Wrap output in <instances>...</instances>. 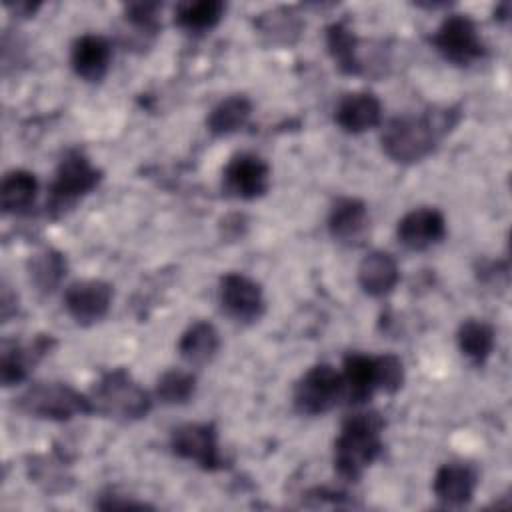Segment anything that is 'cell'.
<instances>
[{
	"label": "cell",
	"mask_w": 512,
	"mask_h": 512,
	"mask_svg": "<svg viewBox=\"0 0 512 512\" xmlns=\"http://www.w3.org/2000/svg\"><path fill=\"white\" fill-rule=\"evenodd\" d=\"M328 228L334 240L348 246L360 244L368 232L366 204L358 198L336 200L328 216Z\"/></svg>",
	"instance_id": "e0dca14e"
},
{
	"label": "cell",
	"mask_w": 512,
	"mask_h": 512,
	"mask_svg": "<svg viewBox=\"0 0 512 512\" xmlns=\"http://www.w3.org/2000/svg\"><path fill=\"white\" fill-rule=\"evenodd\" d=\"M478 484V474L470 464L448 462L442 464L434 476L432 490L446 506H464L472 500Z\"/></svg>",
	"instance_id": "5bb4252c"
},
{
	"label": "cell",
	"mask_w": 512,
	"mask_h": 512,
	"mask_svg": "<svg viewBox=\"0 0 512 512\" xmlns=\"http://www.w3.org/2000/svg\"><path fill=\"white\" fill-rule=\"evenodd\" d=\"M250 112H252V102L242 94H234V96H228L226 100L218 102L210 110V114L206 118V126L212 134L226 136V134L240 130L248 122Z\"/></svg>",
	"instance_id": "603a6c76"
},
{
	"label": "cell",
	"mask_w": 512,
	"mask_h": 512,
	"mask_svg": "<svg viewBox=\"0 0 512 512\" xmlns=\"http://www.w3.org/2000/svg\"><path fill=\"white\" fill-rule=\"evenodd\" d=\"M54 346V338L38 336L30 346H22L16 340H4L2 342V354H0V380L4 386L20 384L28 370Z\"/></svg>",
	"instance_id": "4fadbf2b"
},
{
	"label": "cell",
	"mask_w": 512,
	"mask_h": 512,
	"mask_svg": "<svg viewBox=\"0 0 512 512\" xmlns=\"http://www.w3.org/2000/svg\"><path fill=\"white\" fill-rule=\"evenodd\" d=\"M112 286L104 280H78L64 292V306L78 324H94L102 320L112 304Z\"/></svg>",
	"instance_id": "8fae6325"
},
{
	"label": "cell",
	"mask_w": 512,
	"mask_h": 512,
	"mask_svg": "<svg viewBox=\"0 0 512 512\" xmlns=\"http://www.w3.org/2000/svg\"><path fill=\"white\" fill-rule=\"evenodd\" d=\"M38 192V180L28 170H12L2 178L0 186V204L6 214L26 212Z\"/></svg>",
	"instance_id": "44dd1931"
},
{
	"label": "cell",
	"mask_w": 512,
	"mask_h": 512,
	"mask_svg": "<svg viewBox=\"0 0 512 512\" xmlns=\"http://www.w3.org/2000/svg\"><path fill=\"white\" fill-rule=\"evenodd\" d=\"M384 422L378 412L352 414L334 442V468L342 480L356 482L382 452Z\"/></svg>",
	"instance_id": "7a4b0ae2"
},
{
	"label": "cell",
	"mask_w": 512,
	"mask_h": 512,
	"mask_svg": "<svg viewBox=\"0 0 512 512\" xmlns=\"http://www.w3.org/2000/svg\"><path fill=\"white\" fill-rule=\"evenodd\" d=\"M110 60H112V48L104 36L84 34L72 44V52H70L72 68L80 78L88 82L102 80L108 72Z\"/></svg>",
	"instance_id": "2e32d148"
},
{
	"label": "cell",
	"mask_w": 512,
	"mask_h": 512,
	"mask_svg": "<svg viewBox=\"0 0 512 512\" xmlns=\"http://www.w3.org/2000/svg\"><path fill=\"white\" fill-rule=\"evenodd\" d=\"M458 122V112L452 108H432L420 116H396L382 132L384 154L400 164H412L436 148L438 140Z\"/></svg>",
	"instance_id": "6da1fadb"
},
{
	"label": "cell",
	"mask_w": 512,
	"mask_h": 512,
	"mask_svg": "<svg viewBox=\"0 0 512 512\" xmlns=\"http://www.w3.org/2000/svg\"><path fill=\"white\" fill-rule=\"evenodd\" d=\"M92 412H100L120 420H138L148 414L152 400L148 392L126 372L116 368L106 372L92 390Z\"/></svg>",
	"instance_id": "3957f363"
},
{
	"label": "cell",
	"mask_w": 512,
	"mask_h": 512,
	"mask_svg": "<svg viewBox=\"0 0 512 512\" xmlns=\"http://www.w3.org/2000/svg\"><path fill=\"white\" fill-rule=\"evenodd\" d=\"M292 400L300 414L316 416L332 410L340 400H344L342 374L330 364L312 366L294 386Z\"/></svg>",
	"instance_id": "52a82bcc"
},
{
	"label": "cell",
	"mask_w": 512,
	"mask_h": 512,
	"mask_svg": "<svg viewBox=\"0 0 512 512\" xmlns=\"http://www.w3.org/2000/svg\"><path fill=\"white\" fill-rule=\"evenodd\" d=\"M224 2L220 0H198V2H180L174 8V22L188 32H208L224 16Z\"/></svg>",
	"instance_id": "cb8c5ba5"
},
{
	"label": "cell",
	"mask_w": 512,
	"mask_h": 512,
	"mask_svg": "<svg viewBox=\"0 0 512 512\" xmlns=\"http://www.w3.org/2000/svg\"><path fill=\"white\" fill-rule=\"evenodd\" d=\"M18 406L26 414L56 422L92 412L90 398L62 382H38L30 386L18 398Z\"/></svg>",
	"instance_id": "5b68a950"
},
{
	"label": "cell",
	"mask_w": 512,
	"mask_h": 512,
	"mask_svg": "<svg viewBox=\"0 0 512 512\" xmlns=\"http://www.w3.org/2000/svg\"><path fill=\"white\" fill-rule=\"evenodd\" d=\"M396 234L408 250H426L446 236V220L436 208H414L400 218Z\"/></svg>",
	"instance_id": "7c38bea8"
},
{
	"label": "cell",
	"mask_w": 512,
	"mask_h": 512,
	"mask_svg": "<svg viewBox=\"0 0 512 512\" xmlns=\"http://www.w3.org/2000/svg\"><path fill=\"white\" fill-rule=\"evenodd\" d=\"M494 342H496L494 328L484 320L470 318V320L462 322L458 328L460 352L474 366H482L490 358V354L494 350Z\"/></svg>",
	"instance_id": "7402d4cb"
},
{
	"label": "cell",
	"mask_w": 512,
	"mask_h": 512,
	"mask_svg": "<svg viewBox=\"0 0 512 512\" xmlns=\"http://www.w3.org/2000/svg\"><path fill=\"white\" fill-rule=\"evenodd\" d=\"M220 304L230 318L244 324L258 320L266 308L260 284L240 272H230L222 276Z\"/></svg>",
	"instance_id": "30bf717a"
},
{
	"label": "cell",
	"mask_w": 512,
	"mask_h": 512,
	"mask_svg": "<svg viewBox=\"0 0 512 512\" xmlns=\"http://www.w3.org/2000/svg\"><path fill=\"white\" fill-rule=\"evenodd\" d=\"M224 190L242 200H254L270 188V166L252 152H240L230 158L222 174Z\"/></svg>",
	"instance_id": "9c48e42d"
},
{
	"label": "cell",
	"mask_w": 512,
	"mask_h": 512,
	"mask_svg": "<svg viewBox=\"0 0 512 512\" xmlns=\"http://www.w3.org/2000/svg\"><path fill=\"white\" fill-rule=\"evenodd\" d=\"M196 390V378L186 370H168L156 384V394L164 404H186Z\"/></svg>",
	"instance_id": "4316f807"
},
{
	"label": "cell",
	"mask_w": 512,
	"mask_h": 512,
	"mask_svg": "<svg viewBox=\"0 0 512 512\" xmlns=\"http://www.w3.org/2000/svg\"><path fill=\"white\" fill-rule=\"evenodd\" d=\"M434 48L452 64L468 66L486 54V44L472 18L466 14H450L432 36Z\"/></svg>",
	"instance_id": "8992f818"
},
{
	"label": "cell",
	"mask_w": 512,
	"mask_h": 512,
	"mask_svg": "<svg viewBox=\"0 0 512 512\" xmlns=\"http://www.w3.org/2000/svg\"><path fill=\"white\" fill-rule=\"evenodd\" d=\"M342 384H344V400L348 404H364L378 390L376 384V358L350 352L344 358L342 366Z\"/></svg>",
	"instance_id": "ac0fdd59"
},
{
	"label": "cell",
	"mask_w": 512,
	"mask_h": 512,
	"mask_svg": "<svg viewBox=\"0 0 512 512\" xmlns=\"http://www.w3.org/2000/svg\"><path fill=\"white\" fill-rule=\"evenodd\" d=\"M160 10L158 2H138V4H130L126 8V18L148 32H154L158 28V16L156 12Z\"/></svg>",
	"instance_id": "f1b7e54d"
},
{
	"label": "cell",
	"mask_w": 512,
	"mask_h": 512,
	"mask_svg": "<svg viewBox=\"0 0 512 512\" xmlns=\"http://www.w3.org/2000/svg\"><path fill=\"white\" fill-rule=\"evenodd\" d=\"M336 124L348 134H362L382 120V104L372 92L346 94L334 112Z\"/></svg>",
	"instance_id": "9a60e30c"
},
{
	"label": "cell",
	"mask_w": 512,
	"mask_h": 512,
	"mask_svg": "<svg viewBox=\"0 0 512 512\" xmlns=\"http://www.w3.org/2000/svg\"><path fill=\"white\" fill-rule=\"evenodd\" d=\"M326 46L330 56L334 58L336 66L344 74H360L362 64L356 56V36L344 22H334L326 28Z\"/></svg>",
	"instance_id": "d4e9b609"
},
{
	"label": "cell",
	"mask_w": 512,
	"mask_h": 512,
	"mask_svg": "<svg viewBox=\"0 0 512 512\" xmlns=\"http://www.w3.org/2000/svg\"><path fill=\"white\" fill-rule=\"evenodd\" d=\"M400 280L396 260L382 250H374L362 258L358 266V284L370 296H384L394 290Z\"/></svg>",
	"instance_id": "d6986e66"
},
{
	"label": "cell",
	"mask_w": 512,
	"mask_h": 512,
	"mask_svg": "<svg viewBox=\"0 0 512 512\" xmlns=\"http://www.w3.org/2000/svg\"><path fill=\"white\" fill-rule=\"evenodd\" d=\"M102 180V172L92 166L88 156L80 150H70L64 154L56 168L54 182L50 184L48 208L54 214L64 212L74 206L82 196L92 192Z\"/></svg>",
	"instance_id": "277c9868"
},
{
	"label": "cell",
	"mask_w": 512,
	"mask_h": 512,
	"mask_svg": "<svg viewBox=\"0 0 512 512\" xmlns=\"http://www.w3.org/2000/svg\"><path fill=\"white\" fill-rule=\"evenodd\" d=\"M28 270L30 280L40 292H52L66 274V260L56 250H44L32 256Z\"/></svg>",
	"instance_id": "484cf974"
},
{
	"label": "cell",
	"mask_w": 512,
	"mask_h": 512,
	"mask_svg": "<svg viewBox=\"0 0 512 512\" xmlns=\"http://www.w3.org/2000/svg\"><path fill=\"white\" fill-rule=\"evenodd\" d=\"M220 348L218 330L210 322H194L178 342V352L184 362L192 366H202L210 362Z\"/></svg>",
	"instance_id": "ffe728a7"
},
{
	"label": "cell",
	"mask_w": 512,
	"mask_h": 512,
	"mask_svg": "<svg viewBox=\"0 0 512 512\" xmlns=\"http://www.w3.org/2000/svg\"><path fill=\"white\" fill-rule=\"evenodd\" d=\"M376 358V384L378 390H384L388 394L400 390L404 382V368L398 356L394 354H382Z\"/></svg>",
	"instance_id": "83f0119b"
},
{
	"label": "cell",
	"mask_w": 512,
	"mask_h": 512,
	"mask_svg": "<svg viewBox=\"0 0 512 512\" xmlns=\"http://www.w3.org/2000/svg\"><path fill=\"white\" fill-rule=\"evenodd\" d=\"M172 452L184 460L196 462L204 470H220L224 458L218 448V434L212 424L188 422L172 430Z\"/></svg>",
	"instance_id": "ba28073f"
}]
</instances>
